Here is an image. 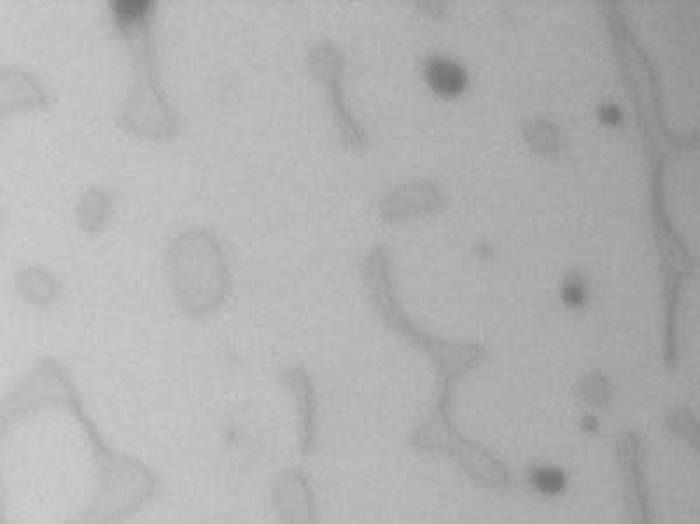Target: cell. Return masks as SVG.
I'll use <instances>...</instances> for the list:
<instances>
[{
	"label": "cell",
	"mask_w": 700,
	"mask_h": 524,
	"mask_svg": "<svg viewBox=\"0 0 700 524\" xmlns=\"http://www.w3.org/2000/svg\"><path fill=\"white\" fill-rule=\"evenodd\" d=\"M428 81L442 97H457L466 88V74L457 63L434 60L428 67Z\"/></svg>",
	"instance_id": "6da1fadb"
},
{
	"label": "cell",
	"mask_w": 700,
	"mask_h": 524,
	"mask_svg": "<svg viewBox=\"0 0 700 524\" xmlns=\"http://www.w3.org/2000/svg\"><path fill=\"white\" fill-rule=\"evenodd\" d=\"M565 301H570V303H578V301H583L582 285H578V283L568 285V287H565Z\"/></svg>",
	"instance_id": "7a4b0ae2"
}]
</instances>
